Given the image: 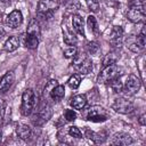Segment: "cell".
<instances>
[{
    "label": "cell",
    "instance_id": "obj_10",
    "mask_svg": "<svg viewBox=\"0 0 146 146\" xmlns=\"http://www.w3.org/2000/svg\"><path fill=\"white\" fill-rule=\"evenodd\" d=\"M123 41V30L121 26H114L111 35H110V43L113 48H120Z\"/></svg>",
    "mask_w": 146,
    "mask_h": 146
},
{
    "label": "cell",
    "instance_id": "obj_26",
    "mask_svg": "<svg viewBox=\"0 0 146 146\" xmlns=\"http://www.w3.org/2000/svg\"><path fill=\"white\" fill-rule=\"evenodd\" d=\"M68 135L71 137H74V138H82L81 130L78 127H75V125H72V127L68 128Z\"/></svg>",
    "mask_w": 146,
    "mask_h": 146
},
{
    "label": "cell",
    "instance_id": "obj_20",
    "mask_svg": "<svg viewBox=\"0 0 146 146\" xmlns=\"http://www.w3.org/2000/svg\"><path fill=\"white\" fill-rule=\"evenodd\" d=\"M87 24H88V27L90 30L91 33H94L95 35H98L99 34V29H98V24H97V21L95 18V16L90 15L88 16L87 18Z\"/></svg>",
    "mask_w": 146,
    "mask_h": 146
},
{
    "label": "cell",
    "instance_id": "obj_31",
    "mask_svg": "<svg viewBox=\"0 0 146 146\" xmlns=\"http://www.w3.org/2000/svg\"><path fill=\"white\" fill-rule=\"evenodd\" d=\"M2 117H3V105L0 103V123L2 121Z\"/></svg>",
    "mask_w": 146,
    "mask_h": 146
},
{
    "label": "cell",
    "instance_id": "obj_8",
    "mask_svg": "<svg viewBox=\"0 0 146 146\" xmlns=\"http://www.w3.org/2000/svg\"><path fill=\"white\" fill-rule=\"evenodd\" d=\"M146 16L145 6H129V10L127 13V18L132 23H141L144 22Z\"/></svg>",
    "mask_w": 146,
    "mask_h": 146
},
{
    "label": "cell",
    "instance_id": "obj_15",
    "mask_svg": "<svg viewBox=\"0 0 146 146\" xmlns=\"http://www.w3.org/2000/svg\"><path fill=\"white\" fill-rule=\"evenodd\" d=\"M63 39H64V42L68 46H75L76 42H78V39L75 36V34L68 29L67 25H63Z\"/></svg>",
    "mask_w": 146,
    "mask_h": 146
},
{
    "label": "cell",
    "instance_id": "obj_18",
    "mask_svg": "<svg viewBox=\"0 0 146 146\" xmlns=\"http://www.w3.org/2000/svg\"><path fill=\"white\" fill-rule=\"evenodd\" d=\"M16 132H17V136L23 140H27L32 137V129L26 124L18 125L16 129Z\"/></svg>",
    "mask_w": 146,
    "mask_h": 146
},
{
    "label": "cell",
    "instance_id": "obj_25",
    "mask_svg": "<svg viewBox=\"0 0 146 146\" xmlns=\"http://www.w3.org/2000/svg\"><path fill=\"white\" fill-rule=\"evenodd\" d=\"M86 2L92 13H97L99 10V0H86Z\"/></svg>",
    "mask_w": 146,
    "mask_h": 146
},
{
    "label": "cell",
    "instance_id": "obj_9",
    "mask_svg": "<svg viewBox=\"0 0 146 146\" xmlns=\"http://www.w3.org/2000/svg\"><path fill=\"white\" fill-rule=\"evenodd\" d=\"M112 108L120 114H130L133 111V104L125 98L119 97L114 99L112 104Z\"/></svg>",
    "mask_w": 146,
    "mask_h": 146
},
{
    "label": "cell",
    "instance_id": "obj_21",
    "mask_svg": "<svg viewBox=\"0 0 146 146\" xmlns=\"http://www.w3.org/2000/svg\"><path fill=\"white\" fill-rule=\"evenodd\" d=\"M136 44L143 50L144 49V47H145V44H146V36H145V24L143 25V29H141V31H140V33L137 35V38H136Z\"/></svg>",
    "mask_w": 146,
    "mask_h": 146
},
{
    "label": "cell",
    "instance_id": "obj_17",
    "mask_svg": "<svg viewBox=\"0 0 146 146\" xmlns=\"http://www.w3.org/2000/svg\"><path fill=\"white\" fill-rule=\"evenodd\" d=\"M18 47H19V39H18V36H16V35L9 36V38L6 40L5 46H3L5 50H6V51H9V52L15 51Z\"/></svg>",
    "mask_w": 146,
    "mask_h": 146
},
{
    "label": "cell",
    "instance_id": "obj_23",
    "mask_svg": "<svg viewBox=\"0 0 146 146\" xmlns=\"http://www.w3.org/2000/svg\"><path fill=\"white\" fill-rule=\"evenodd\" d=\"M117 55L115 52H108L104 59H103V67L104 66H107V65H111V64H115L116 60H117Z\"/></svg>",
    "mask_w": 146,
    "mask_h": 146
},
{
    "label": "cell",
    "instance_id": "obj_11",
    "mask_svg": "<svg viewBox=\"0 0 146 146\" xmlns=\"http://www.w3.org/2000/svg\"><path fill=\"white\" fill-rule=\"evenodd\" d=\"M15 81V74L13 71H8L5 73V75L0 79V94H5L14 83Z\"/></svg>",
    "mask_w": 146,
    "mask_h": 146
},
{
    "label": "cell",
    "instance_id": "obj_6",
    "mask_svg": "<svg viewBox=\"0 0 146 146\" xmlns=\"http://www.w3.org/2000/svg\"><path fill=\"white\" fill-rule=\"evenodd\" d=\"M86 117L91 122H105L110 117V113L103 106L94 105L88 110Z\"/></svg>",
    "mask_w": 146,
    "mask_h": 146
},
{
    "label": "cell",
    "instance_id": "obj_13",
    "mask_svg": "<svg viewBox=\"0 0 146 146\" xmlns=\"http://www.w3.org/2000/svg\"><path fill=\"white\" fill-rule=\"evenodd\" d=\"M132 138L125 133V132H117L113 136L112 140H111V144L112 145H119V146H127V145H130L132 144Z\"/></svg>",
    "mask_w": 146,
    "mask_h": 146
},
{
    "label": "cell",
    "instance_id": "obj_30",
    "mask_svg": "<svg viewBox=\"0 0 146 146\" xmlns=\"http://www.w3.org/2000/svg\"><path fill=\"white\" fill-rule=\"evenodd\" d=\"M145 117H146V115H145V114H143V115H140V116H139L138 122H139V124H140V125H145V124H146V119H145Z\"/></svg>",
    "mask_w": 146,
    "mask_h": 146
},
{
    "label": "cell",
    "instance_id": "obj_28",
    "mask_svg": "<svg viewBox=\"0 0 146 146\" xmlns=\"http://www.w3.org/2000/svg\"><path fill=\"white\" fill-rule=\"evenodd\" d=\"M64 117L66 119V121L72 122L76 119V113L73 110H65L64 111Z\"/></svg>",
    "mask_w": 146,
    "mask_h": 146
},
{
    "label": "cell",
    "instance_id": "obj_27",
    "mask_svg": "<svg viewBox=\"0 0 146 146\" xmlns=\"http://www.w3.org/2000/svg\"><path fill=\"white\" fill-rule=\"evenodd\" d=\"M76 52H78V50H76L75 46H70L68 48H66L64 50L63 54H64V57H66V58H73L76 55Z\"/></svg>",
    "mask_w": 146,
    "mask_h": 146
},
{
    "label": "cell",
    "instance_id": "obj_24",
    "mask_svg": "<svg viewBox=\"0 0 146 146\" xmlns=\"http://www.w3.org/2000/svg\"><path fill=\"white\" fill-rule=\"evenodd\" d=\"M87 48H88V51H89L90 55L98 56L99 52H100V47H99V44H98L97 42H95V41L89 42L88 46H87Z\"/></svg>",
    "mask_w": 146,
    "mask_h": 146
},
{
    "label": "cell",
    "instance_id": "obj_4",
    "mask_svg": "<svg viewBox=\"0 0 146 146\" xmlns=\"http://www.w3.org/2000/svg\"><path fill=\"white\" fill-rule=\"evenodd\" d=\"M119 75H120V70H119L117 65L116 64H111V65H107V66L103 67V70L98 74L97 81H98V83L106 84V83H110L115 78H117Z\"/></svg>",
    "mask_w": 146,
    "mask_h": 146
},
{
    "label": "cell",
    "instance_id": "obj_14",
    "mask_svg": "<svg viewBox=\"0 0 146 146\" xmlns=\"http://www.w3.org/2000/svg\"><path fill=\"white\" fill-rule=\"evenodd\" d=\"M70 105L74 108V110H79V111H82L84 108V106L87 105V97L86 95H75L71 98V102H70Z\"/></svg>",
    "mask_w": 146,
    "mask_h": 146
},
{
    "label": "cell",
    "instance_id": "obj_22",
    "mask_svg": "<svg viewBox=\"0 0 146 146\" xmlns=\"http://www.w3.org/2000/svg\"><path fill=\"white\" fill-rule=\"evenodd\" d=\"M81 82V78L79 74H73L70 76V79L67 80V84L71 89H78Z\"/></svg>",
    "mask_w": 146,
    "mask_h": 146
},
{
    "label": "cell",
    "instance_id": "obj_19",
    "mask_svg": "<svg viewBox=\"0 0 146 146\" xmlns=\"http://www.w3.org/2000/svg\"><path fill=\"white\" fill-rule=\"evenodd\" d=\"M50 97L54 99V100H60L64 96H65V88L64 86L62 84H56L49 92Z\"/></svg>",
    "mask_w": 146,
    "mask_h": 146
},
{
    "label": "cell",
    "instance_id": "obj_3",
    "mask_svg": "<svg viewBox=\"0 0 146 146\" xmlns=\"http://www.w3.org/2000/svg\"><path fill=\"white\" fill-rule=\"evenodd\" d=\"M72 66L80 74H88L92 71V62L84 54H78L76 52V55L73 57Z\"/></svg>",
    "mask_w": 146,
    "mask_h": 146
},
{
    "label": "cell",
    "instance_id": "obj_32",
    "mask_svg": "<svg viewBox=\"0 0 146 146\" xmlns=\"http://www.w3.org/2000/svg\"><path fill=\"white\" fill-rule=\"evenodd\" d=\"M0 2H6L7 3V2H9V0H0Z\"/></svg>",
    "mask_w": 146,
    "mask_h": 146
},
{
    "label": "cell",
    "instance_id": "obj_16",
    "mask_svg": "<svg viewBox=\"0 0 146 146\" xmlns=\"http://www.w3.org/2000/svg\"><path fill=\"white\" fill-rule=\"evenodd\" d=\"M72 25H73V29H74V31H75L78 34H80V35L84 36L83 19H82V17H81L80 15L75 14V15H73V16H72Z\"/></svg>",
    "mask_w": 146,
    "mask_h": 146
},
{
    "label": "cell",
    "instance_id": "obj_33",
    "mask_svg": "<svg viewBox=\"0 0 146 146\" xmlns=\"http://www.w3.org/2000/svg\"><path fill=\"white\" fill-rule=\"evenodd\" d=\"M1 137H2V133H1V131H0V141H1Z\"/></svg>",
    "mask_w": 146,
    "mask_h": 146
},
{
    "label": "cell",
    "instance_id": "obj_12",
    "mask_svg": "<svg viewBox=\"0 0 146 146\" xmlns=\"http://www.w3.org/2000/svg\"><path fill=\"white\" fill-rule=\"evenodd\" d=\"M22 23H23V15H22L21 10L15 9V10H13V11L8 15V17H7V24H8L9 27H11V29L18 27Z\"/></svg>",
    "mask_w": 146,
    "mask_h": 146
},
{
    "label": "cell",
    "instance_id": "obj_1",
    "mask_svg": "<svg viewBox=\"0 0 146 146\" xmlns=\"http://www.w3.org/2000/svg\"><path fill=\"white\" fill-rule=\"evenodd\" d=\"M40 41V26L35 18L30 21L27 31H26V38H25V46L29 49H35Z\"/></svg>",
    "mask_w": 146,
    "mask_h": 146
},
{
    "label": "cell",
    "instance_id": "obj_29",
    "mask_svg": "<svg viewBox=\"0 0 146 146\" xmlns=\"http://www.w3.org/2000/svg\"><path fill=\"white\" fill-rule=\"evenodd\" d=\"M129 6H145V0H129Z\"/></svg>",
    "mask_w": 146,
    "mask_h": 146
},
{
    "label": "cell",
    "instance_id": "obj_5",
    "mask_svg": "<svg viewBox=\"0 0 146 146\" xmlns=\"http://www.w3.org/2000/svg\"><path fill=\"white\" fill-rule=\"evenodd\" d=\"M35 105V95L32 89H26L22 95V105H21V113L24 116H27L32 113Z\"/></svg>",
    "mask_w": 146,
    "mask_h": 146
},
{
    "label": "cell",
    "instance_id": "obj_7",
    "mask_svg": "<svg viewBox=\"0 0 146 146\" xmlns=\"http://www.w3.org/2000/svg\"><path fill=\"white\" fill-rule=\"evenodd\" d=\"M58 0H39L38 3V15L43 18L51 17L54 11L58 8Z\"/></svg>",
    "mask_w": 146,
    "mask_h": 146
},
{
    "label": "cell",
    "instance_id": "obj_2",
    "mask_svg": "<svg viewBox=\"0 0 146 146\" xmlns=\"http://www.w3.org/2000/svg\"><path fill=\"white\" fill-rule=\"evenodd\" d=\"M141 82L139 78L135 74H129L125 76H122V92H124L127 96H132L140 89Z\"/></svg>",
    "mask_w": 146,
    "mask_h": 146
}]
</instances>
